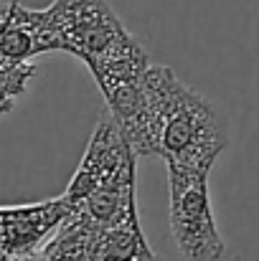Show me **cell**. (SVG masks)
<instances>
[{
  "label": "cell",
  "mask_w": 259,
  "mask_h": 261,
  "mask_svg": "<svg viewBox=\"0 0 259 261\" xmlns=\"http://www.w3.org/2000/svg\"><path fill=\"white\" fill-rule=\"evenodd\" d=\"M59 51L46 8H26L20 0L0 5V59L10 64H33L41 54Z\"/></svg>",
  "instance_id": "obj_6"
},
{
  "label": "cell",
  "mask_w": 259,
  "mask_h": 261,
  "mask_svg": "<svg viewBox=\"0 0 259 261\" xmlns=\"http://www.w3.org/2000/svg\"><path fill=\"white\" fill-rule=\"evenodd\" d=\"M72 218L69 203L51 198L31 205H0V251L8 261L36 256Z\"/></svg>",
  "instance_id": "obj_5"
},
{
  "label": "cell",
  "mask_w": 259,
  "mask_h": 261,
  "mask_svg": "<svg viewBox=\"0 0 259 261\" xmlns=\"http://www.w3.org/2000/svg\"><path fill=\"white\" fill-rule=\"evenodd\" d=\"M0 261H8V256H5V254H3V251H0Z\"/></svg>",
  "instance_id": "obj_8"
},
{
  "label": "cell",
  "mask_w": 259,
  "mask_h": 261,
  "mask_svg": "<svg viewBox=\"0 0 259 261\" xmlns=\"http://www.w3.org/2000/svg\"><path fill=\"white\" fill-rule=\"evenodd\" d=\"M46 10L59 51L77 56L86 69L132 41L109 0H54Z\"/></svg>",
  "instance_id": "obj_2"
},
{
  "label": "cell",
  "mask_w": 259,
  "mask_h": 261,
  "mask_svg": "<svg viewBox=\"0 0 259 261\" xmlns=\"http://www.w3.org/2000/svg\"><path fill=\"white\" fill-rule=\"evenodd\" d=\"M171 185V236L175 249L185 261H221L226 256V244L219 233L208 175L168 170Z\"/></svg>",
  "instance_id": "obj_3"
},
{
  "label": "cell",
  "mask_w": 259,
  "mask_h": 261,
  "mask_svg": "<svg viewBox=\"0 0 259 261\" xmlns=\"http://www.w3.org/2000/svg\"><path fill=\"white\" fill-rule=\"evenodd\" d=\"M135 160L137 155L130 150L114 119H99L94 135L86 145V152L72 177L64 200L72 213L94 193L112 190H132L135 188Z\"/></svg>",
  "instance_id": "obj_4"
},
{
  "label": "cell",
  "mask_w": 259,
  "mask_h": 261,
  "mask_svg": "<svg viewBox=\"0 0 259 261\" xmlns=\"http://www.w3.org/2000/svg\"><path fill=\"white\" fill-rule=\"evenodd\" d=\"M148 122L143 158H160L168 170L208 175L229 145V124L216 104L183 84L171 66L153 64L145 74Z\"/></svg>",
  "instance_id": "obj_1"
},
{
  "label": "cell",
  "mask_w": 259,
  "mask_h": 261,
  "mask_svg": "<svg viewBox=\"0 0 259 261\" xmlns=\"http://www.w3.org/2000/svg\"><path fill=\"white\" fill-rule=\"evenodd\" d=\"M33 76L36 64H10L0 59V117L13 109V104L23 96Z\"/></svg>",
  "instance_id": "obj_7"
}]
</instances>
